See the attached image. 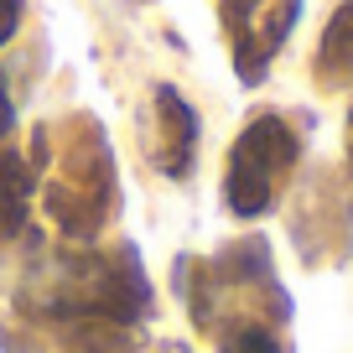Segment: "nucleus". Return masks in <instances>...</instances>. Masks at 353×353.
<instances>
[{
  "mask_svg": "<svg viewBox=\"0 0 353 353\" xmlns=\"http://www.w3.org/2000/svg\"><path fill=\"white\" fill-rule=\"evenodd\" d=\"M296 156H301L296 130L281 114H254L239 130V141L229 151V172H223V203H229L234 219L270 213V203L281 198Z\"/></svg>",
  "mask_w": 353,
  "mask_h": 353,
  "instance_id": "nucleus-1",
  "label": "nucleus"
},
{
  "mask_svg": "<svg viewBox=\"0 0 353 353\" xmlns=\"http://www.w3.org/2000/svg\"><path fill=\"white\" fill-rule=\"evenodd\" d=\"M296 16L301 0H223V37H229V57L244 83L265 78V68L286 47Z\"/></svg>",
  "mask_w": 353,
  "mask_h": 353,
  "instance_id": "nucleus-2",
  "label": "nucleus"
},
{
  "mask_svg": "<svg viewBox=\"0 0 353 353\" xmlns=\"http://www.w3.org/2000/svg\"><path fill=\"white\" fill-rule=\"evenodd\" d=\"M156 125H161V141H156V161L166 176H188L192 151H198V114L192 104L176 94L172 83L156 88Z\"/></svg>",
  "mask_w": 353,
  "mask_h": 353,
  "instance_id": "nucleus-3",
  "label": "nucleus"
},
{
  "mask_svg": "<svg viewBox=\"0 0 353 353\" xmlns=\"http://www.w3.org/2000/svg\"><path fill=\"white\" fill-rule=\"evenodd\" d=\"M317 78L322 88H348L353 83V0H343L327 16L317 42Z\"/></svg>",
  "mask_w": 353,
  "mask_h": 353,
  "instance_id": "nucleus-4",
  "label": "nucleus"
},
{
  "mask_svg": "<svg viewBox=\"0 0 353 353\" xmlns=\"http://www.w3.org/2000/svg\"><path fill=\"white\" fill-rule=\"evenodd\" d=\"M26 208H32V166L26 156L6 151L0 156V244L26 229Z\"/></svg>",
  "mask_w": 353,
  "mask_h": 353,
  "instance_id": "nucleus-5",
  "label": "nucleus"
},
{
  "mask_svg": "<svg viewBox=\"0 0 353 353\" xmlns=\"http://www.w3.org/2000/svg\"><path fill=\"white\" fill-rule=\"evenodd\" d=\"M223 353H286V348H281V338L270 327H239L223 343Z\"/></svg>",
  "mask_w": 353,
  "mask_h": 353,
  "instance_id": "nucleus-6",
  "label": "nucleus"
},
{
  "mask_svg": "<svg viewBox=\"0 0 353 353\" xmlns=\"http://www.w3.org/2000/svg\"><path fill=\"white\" fill-rule=\"evenodd\" d=\"M16 16H21V0H0V47L11 42V32H16Z\"/></svg>",
  "mask_w": 353,
  "mask_h": 353,
  "instance_id": "nucleus-7",
  "label": "nucleus"
},
{
  "mask_svg": "<svg viewBox=\"0 0 353 353\" xmlns=\"http://www.w3.org/2000/svg\"><path fill=\"white\" fill-rule=\"evenodd\" d=\"M11 94H6V78H0V141H6V130H11Z\"/></svg>",
  "mask_w": 353,
  "mask_h": 353,
  "instance_id": "nucleus-8",
  "label": "nucleus"
},
{
  "mask_svg": "<svg viewBox=\"0 0 353 353\" xmlns=\"http://www.w3.org/2000/svg\"><path fill=\"white\" fill-rule=\"evenodd\" d=\"M348 161H353V110H348Z\"/></svg>",
  "mask_w": 353,
  "mask_h": 353,
  "instance_id": "nucleus-9",
  "label": "nucleus"
}]
</instances>
